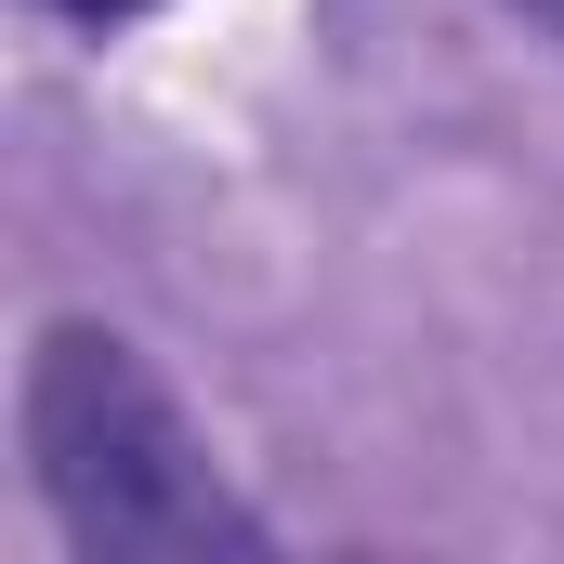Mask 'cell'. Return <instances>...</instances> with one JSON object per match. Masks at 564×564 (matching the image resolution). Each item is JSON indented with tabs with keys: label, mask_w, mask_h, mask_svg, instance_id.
Listing matches in <instances>:
<instances>
[{
	"label": "cell",
	"mask_w": 564,
	"mask_h": 564,
	"mask_svg": "<svg viewBox=\"0 0 564 564\" xmlns=\"http://www.w3.org/2000/svg\"><path fill=\"white\" fill-rule=\"evenodd\" d=\"M512 13H539V26H552V40H564V0H512Z\"/></svg>",
	"instance_id": "cell-3"
},
{
	"label": "cell",
	"mask_w": 564,
	"mask_h": 564,
	"mask_svg": "<svg viewBox=\"0 0 564 564\" xmlns=\"http://www.w3.org/2000/svg\"><path fill=\"white\" fill-rule=\"evenodd\" d=\"M40 13H66V26H132V13H158V0H40Z\"/></svg>",
	"instance_id": "cell-2"
},
{
	"label": "cell",
	"mask_w": 564,
	"mask_h": 564,
	"mask_svg": "<svg viewBox=\"0 0 564 564\" xmlns=\"http://www.w3.org/2000/svg\"><path fill=\"white\" fill-rule=\"evenodd\" d=\"M26 459L79 552H119V564L263 552V512L210 473L197 421L158 394V368L119 328H53L26 355Z\"/></svg>",
	"instance_id": "cell-1"
}]
</instances>
